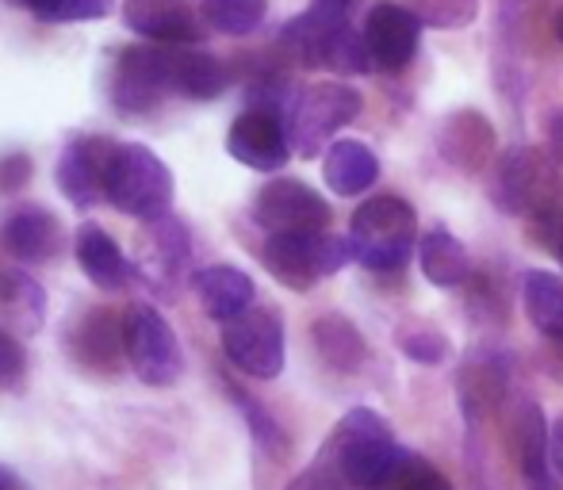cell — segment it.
<instances>
[{
    "instance_id": "1",
    "label": "cell",
    "mask_w": 563,
    "mask_h": 490,
    "mask_svg": "<svg viewBox=\"0 0 563 490\" xmlns=\"http://www.w3.org/2000/svg\"><path fill=\"white\" fill-rule=\"evenodd\" d=\"M280 46L307 69H338V74L372 69L364 35L349 27V0H314L280 31Z\"/></svg>"
},
{
    "instance_id": "2",
    "label": "cell",
    "mask_w": 563,
    "mask_h": 490,
    "mask_svg": "<svg viewBox=\"0 0 563 490\" xmlns=\"http://www.w3.org/2000/svg\"><path fill=\"white\" fill-rule=\"evenodd\" d=\"M322 453L338 464L341 476L349 479V487L356 490H379L402 460V448L395 445L387 417L364 407L349 410L341 417Z\"/></svg>"
},
{
    "instance_id": "3",
    "label": "cell",
    "mask_w": 563,
    "mask_h": 490,
    "mask_svg": "<svg viewBox=\"0 0 563 490\" xmlns=\"http://www.w3.org/2000/svg\"><path fill=\"white\" fill-rule=\"evenodd\" d=\"M104 196L123 215L157 223L173 208V172L142 142H115L112 157H108Z\"/></svg>"
},
{
    "instance_id": "4",
    "label": "cell",
    "mask_w": 563,
    "mask_h": 490,
    "mask_svg": "<svg viewBox=\"0 0 563 490\" xmlns=\"http://www.w3.org/2000/svg\"><path fill=\"white\" fill-rule=\"evenodd\" d=\"M415 234V208L399 196H376V200L361 203V211L349 223L353 260H361L368 272H399L410 260Z\"/></svg>"
},
{
    "instance_id": "5",
    "label": "cell",
    "mask_w": 563,
    "mask_h": 490,
    "mask_svg": "<svg viewBox=\"0 0 563 490\" xmlns=\"http://www.w3.org/2000/svg\"><path fill=\"white\" fill-rule=\"evenodd\" d=\"M265 268L291 291H311L322 276H334L353 260V242L327 231L311 234H268L261 249Z\"/></svg>"
},
{
    "instance_id": "6",
    "label": "cell",
    "mask_w": 563,
    "mask_h": 490,
    "mask_svg": "<svg viewBox=\"0 0 563 490\" xmlns=\"http://www.w3.org/2000/svg\"><path fill=\"white\" fill-rule=\"evenodd\" d=\"M356 115H361V92L349 89V85L322 81V85H311V89L296 92V97L288 100V112H284L291 149H296L299 157H314L327 146L330 134H338L341 126L353 123Z\"/></svg>"
},
{
    "instance_id": "7",
    "label": "cell",
    "mask_w": 563,
    "mask_h": 490,
    "mask_svg": "<svg viewBox=\"0 0 563 490\" xmlns=\"http://www.w3.org/2000/svg\"><path fill=\"white\" fill-rule=\"evenodd\" d=\"M123 353L134 376L150 387H173L185 376V353H180L177 334L150 303H134L123 314Z\"/></svg>"
},
{
    "instance_id": "8",
    "label": "cell",
    "mask_w": 563,
    "mask_h": 490,
    "mask_svg": "<svg viewBox=\"0 0 563 490\" xmlns=\"http://www.w3.org/2000/svg\"><path fill=\"white\" fill-rule=\"evenodd\" d=\"M560 200V172L556 157L544 149L521 146L510 149L498 165L495 177V203L510 215H537L549 219Z\"/></svg>"
},
{
    "instance_id": "9",
    "label": "cell",
    "mask_w": 563,
    "mask_h": 490,
    "mask_svg": "<svg viewBox=\"0 0 563 490\" xmlns=\"http://www.w3.org/2000/svg\"><path fill=\"white\" fill-rule=\"evenodd\" d=\"M223 353L238 371L253 379H276L284 371V322L268 307H245L223 322Z\"/></svg>"
},
{
    "instance_id": "10",
    "label": "cell",
    "mask_w": 563,
    "mask_h": 490,
    "mask_svg": "<svg viewBox=\"0 0 563 490\" xmlns=\"http://www.w3.org/2000/svg\"><path fill=\"white\" fill-rule=\"evenodd\" d=\"M253 223L268 234H311L327 231L330 203L311 185L296 177L268 180L253 200Z\"/></svg>"
},
{
    "instance_id": "11",
    "label": "cell",
    "mask_w": 563,
    "mask_h": 490,
    "mask_svg": "<svg viewBox=\"0 0 563 490\" xmlns=\"http://www.w3.org/2000/svg\"><path fill=\"white\" fill-rule=\"evenodd\" d=\"M227 149L234 162H242L245 169L257 172H276L288 165L291 157V138H288V123H284V112L276 108H245L234 123H230L227 134Z\"/></svg>"
},
{
    "instance_id": "12",
    "label": "cell",
    "mask_w": 563,
    "mask_h": 490,
    "mask_svg": "<svg viewBox=\"0 0 563 490\" xmlns=\"http://www.w3.org/2000/svg\"><path fill=\"white\" fill-rule=\"evenodd\" d=\"M169 97L165 74V43L126 46L115 54L112 66V104L119 112H150Z\"/></svg>"
},
{
    "instance_id": "13",
    "label": "cell",
    "mask_w": 563,
    "mask_h": 490,
    "mask_svg": "<svg viewBox=\"0 0 563 490\" xmlns=\"http://www.w3.org/2000/svg\"><path fill=\"white\" fill-rule=\"evenodd\" d=\"M364 46H368L372 69H384V74H399L410 66L418 51V38H422V15L415 8L402 4H376L364 20Z\"/></svg>"
},
{
    "instance_id": "14",
    "label": "cell",
    "mask_w": 563,
    "mask_h": 490,
    "mask_svg": "<svg viewBox=\"0 0 563 490\" xmlns=\"http://www.w3.org/2000/svg\"><path fill=\"white\" fill-rule=\"evenodd\" d=\"M123 23L134 35L169 46H192L208 31L200 0H123Z\"/></svg>"
},
{
    "instance_id": "15",
    "label": "cell",
    "mask_w": 563,
    "mask_h": 490,
    "mask_svg": "<svg viewBox=\"0 0 563 490\" xmlns=\"http://www.w3.org/2000/svg\"><path fill=\"white\" fill-rule=\"evenodd\" d=\"M115 142L108 138H77L66 146L58 162V188L74 208H97L104 196L108 177V157H112Z\"/></svg>"
},
{
    "instance_id": "16",
    "label": "cell",
    "mask_w": 563,
    "mask_h": 490,
    "mask_svg": "<svg viewBox=\"0 0 563 490\" xmlns=\"http://www.w3.org/2000/svg\"><path fill=\"white\" fill-rule=\"evenodd\" d=\"M0 242L12 257L27 260V265H43V260H54L62 253V223L38 203H27V208L12 211L0 226Z\"/></svg>"
},
{
    "instance_id": "17",
    "label": "cell",
    "mask_w": 563,
    "mask_h": 490,
    "mask_svg": "<svg viewBox=\"0 0 563 490\" xmlns=\"http://www.w3.org/2000/svg\"><path fill=\"white\" fill-rule=\"evenodd\" d=\"M165 74H169V92L185 100H216L230 85L223 62L208 51H192V46L165 43Z\"/></svg>"
},
{
    "instance_id": "18",
    "label": "cell",
    "mask_w": 563,
    "mask_h": 490,
    "mask_svg": "<svg viewBox=\"0 0 563 490\" xmlns=\"http://www.w3.org/2000/svg\"><path fill=\"white\" fill-rule=\"evenodd\" d=\"M74 253L81 272L97 283L100 291H123L131 283V265H126L123 249L115 245L112 234L97 223H81L74 234Z\"/></svg>"
},
{
    "instance_id": "19",
    "label": "cell",
    "mask_w": 563,
    "mask_h": 490,
    "mask_svg": "<svg viewBox=\"0 0 563 490\" xmlns=\"http://www.w3.org/2000/svg\"><path fill=\"white\" fill-rule=\"evenodd\" d=\"M196 296H200L208 319L227 322V319H234V314H242L245 307H253L257 288H253V280L242 272V268L211 265V268H203V272L196 276Z\"/></svg>"
},
{
    "instance_id": "20",
    "label": "cell",
    "mask_w": 563,
    "mask_h": 490,
    "mask_svg": "<svg viewBox=\"0 0 563 490\" xmlns=\"http://www.w3.org/2000/svg\"><path fill=\"white\" fill-rule=\"evenodd\" d=\"M379 177V162L364 142L345 138L334 142L327 149V162H322V180L334 188L338 196H361L376 185Z\"/></svg>"
},
{
    "instance_id": "21",
    "label": "cell",
    "mask_w": 563,
    "mask_h": 490,
    "mask_svg": "<svg viewBox=\"0 0 563 490\" xmlns=\"http://www.w3.org/2000/svg\"><path fill=\"white\" fill-rule=\"evenodd\" d=\"M441 154L445 162H452L456 169H483L487 157L495 154V134H490V123L483 120L479 112H460L452 115L441 131Z\"/></svg>"
},
{
    "instance_id": "22",
    "label": "cell",
    "mask_w": 563,
    "mask_h": 490,
    "mask_svg": "<svg viewBox=\"0 0 563 490\" xmlns=\"http://www.w3.org/2000/svg\"><path fill=\"white\" fill-rule=\"evenodd\" d=\"M521 303H526V314L544 337L552 342H563V280L556 272H544V268H533L521 280Z\"/></svg>"
},
{
    "instance_id": "23",
    "label": "cell",
    "mask_w": 563,
    "mask_h": 490,
    "mask_svg": "<svg viewBox=\"0 0 563 490\" xmlns=\"http://www.w3.org/2000/svg\"><path fill=\"white\" fill-rule=\"evenodd\" d=\"M521 476L529 490H556V468H552L549 425L537 402L521 410Z\"/></svg>"
},
{
    "instance_id": "24",
    "label": "cell",
    "mask_w": 563,
    "mask_h": 490,
    "mask_svg": "<svg viewBox=\"0 0 563 490\" xmlns=\"http://www.w3.org/2000/svg\"><path fill=\"white\" fill-rule=\"evenodd\" d=\"M188 265V231L180 219L165 215L154 223L150 245H142V268L157 280H177V272Z\"/></svg>"
},
{
    "instance_id": "25",
    "label": "cell",
    "mask_w": 563,
    "mask_h": 490,
    "mask_svg": "<svg viewBox=\"0 0 563 490\" xmlns=\"http://www.w3.org/2000/svg\"><path fill=\"white\" fill-rule=\"evenodd\" d=\"M422 272L430 283H438V288H456V283L467 280V272H472V265H467V249L460 245L456 234H449L445 226H438V231H430L422 238Z\"/></svg>"
},
{
    "instance_id": "26",
    "label": "cell",
    "mask_w": 563,
    "mask_h": 490,
    "mask_svg": "<svg viewBox=\"0 0 563 490\" xmlns=\"http://www.w3.org/2000/svg\"><path fill=\"white\" fill-rule=\"evenodd\" d=\"M311 337H314V349L322 353V360H327L330 368H338V371L361 368L364 337L349 319H341V314H322L311 326Z\"/></svg>"
},
{
    "instance_id": "27",
    "label": "cell",
    "mask_w": 563,
    "mask_h": 490,
    "mask_svg": "<svg viewBox=\"0 0 563 490\" xmlns=\"http://www.w3.org/2000/svg\"><path fill=\"white\" fill-rule=\"evenodd\" d=\"M69 349L81 365L112 368L123 349V322H112L108 314H89L81 337H69Z\"/></svg>"
},
{
    "instance_id": "28",
    "label": "cell",
    "mask_w": 563,
    "mask_h": 490,
    "mask_svg": "<svg viewBox=\"0 0 563 490\" xmlns=\"http://www.w3.org/2000/svg\"><path fill=\"white\" fill-rule=\"evenodd\" d=\"M200 12L219 35H250L265 20L268 0H200Z\"/></svg>"
},
{
    "instance_id": "29",
    "label": "cell",
    "mask_w": 563,
    "mask_h": 490,
    "mask_svg": "<svg viewBox=\"0 0 563 490\" xmlns=\"http://www.w3.org/2000/svg\"><path fill=\"white\" fill-rule=\"evenodd\" d=\"M15 8H27L38 20L51 23H81V20H100L112 12V0H8Z\"/></svg>"
},
{
    "instance_id": "30",
    "label": "cell",
    "mask_w": 563,
    "mask_h": 490,
    "mask_svg": "<svg viewBox=\"0 0 563 490\" xmlns=\"http://www.w3.org/2000/svg\"><path fill=\"white\" fill-rule=\"evenodd\" d=\"M230 399H234V407L245 414V422H250V430H253V441H257L265 453H273V456L288 453V437L280 433V425H276L273 417L257 407V402H250V394L238 391V387H230Z\"/></svg>"
},
{
    "instance_id": "31",
    "label": "cell",
    "mask_w": 563,
    "mask_h": 490,
    "mask_svg": "<svg viewBox=\"0 0 563 490\" xmlns=\"http://www.w3.org/2000/svg\"><path fill=\"white\" fill-rule=\"evenodd\" d=\"M379 490H452V487L438 468H430V464L418 460V456L402 453L399 468L391 471V479Z\"/></svg>"
},
{
    "instance_id": "32",
    "label": "cell",
    "mask_w": 563,
    "mask_h": 490,
    "mask_svg": "<svg viewBox=\"0 0 563 490\" xmlns=\"http://www.w3.org/2000/svg\"><path fill=\"white\" fill-rule=\"evenodd\" d=\"M422 23H438V27H464L479 12V0H410Z\"/></svg>"
},
{
    "instance_id": "33",
    "label": "cell",
    "mask_w": 563,
    "mask_h": 490,
    "mask_svg": "<svg viewBox=\"0 0 563 490\" xmlns=\"http://www.w3.org/2000/svg\"><path fill=\"white\" fill-rule=\"evenodd\" d=\"M399 349L407 353V357L422 360V365H438V360L449 353V342L433 326H402Z\"/></svg>"
},
{
    "instance_id": "34",
    "label": "cell",
    "mask_w": 563,
    "mask_h": 490,
    "mask_svg": "<svg viewBox=\"0 0 563 490\" xmlns=\"http://www.w3.org/2000/svg\"><path fill=\"white\" fill-rule=\"evenodd\" d=\"M349 487V479L341 476V468L334 460H330L327 453L319 456V460L311 464L307 471H299L296 479H291L284 490H345Z\"/></svg>"
},
{
    "instance_id": "35",
    "label": "cell",
    "mask_w": 563,
    "mask_h": 490,
    "mask_svg": "<svg viewBox=\"0 0 563 490\" xmlns=\"http://www.w3.org/2000/svg\"><path fill=\"white\" fill-rule=\"evenodd\" d=\"M23 376H27V357H23V345L15 342L12 334L0 330V387H20Z\"/></svg>"
},
{
    "instance_id": "36",
    "label": "cell",
    "mask_w": 563,
    "mask_h": 490,
    "mask_svg": "<svg viewBox=\"0 0 563 490\" xmlns=\"http://www.w3.org/2000/svg\"><path fill=\"white\" fill-rule=\"evenodd\" d=\"M27 177H31V157L27 154L0 157V192H15Z\"/></svg>"
},
{
    "instance_id": "37",
    "label": "cell",
    "mask_w": 563,
    "mask_h": 490,
    "mask_svg": "<svg viewBox=\"0 0 563 490\" xmlns=\"http://www.w3.org/2000/svg\"><path fill=\"white\" fill-rule=\"evenodd\" d=\"M549 448H552V468L563 479V414L556 417V425L549 430Z\"/></svg>"
},
{
    "instance_id": "38",
    "label": "cell",
    "mask_w": 563,
    "mask_h": 490,
    "mask_svg": "<svg viewBox=\"0 0 563 490\" xmlns=\"http://www.w3.org/2000/svg\"><path fill=\"white\" fill-rule=\"evenodd\" d=\"M549 142H552V157L563 165V108L549 115Z\"/></svg>"
},
{
    "instance_id": "39",
    "label": "cell",
    "mask_w": 563,
    "mask_h": 490,
    "mask_svg": "<svg viewBox=\"0 0 563 490\" xmlns=\"http://www.w3.org/2000/svg\"><path fill=\"white\" fill-rule=\"evenodd\" d=\"M549 219H556V234H552V253H556L560 265H563V211H552Z\"/></svg>"
},
{
    "instance_id": "40",
    "label": "cell",
    "mask_w": 563,
    "mask_h": 490,
    "mask_svg": "<svg viewBox=\"0 0 563 490\" xmlns=\"http://www.w3.org/2000/svg\"><path fill=\"white\" fill-rule=\"evenodd\" d=\"M0 490H20L15 476H12V471H4V468H0Z\"/></svg>"
},
{
    "instance_id": "41",
    "label": "cell",
    "mask_w": 563,
    "mask_h": 490,
    "mask_svg": "<svg viewBox=\"0 0 563 490\" xmlns=\"http://www.w3.org/2000/svg\"><path fill=\"white\" fill-rule=\"evenodd\" d=\"M552 27H556V38L563 43V8H560V15H556V23H552Z\"/></svg>"
}]
</instances>
